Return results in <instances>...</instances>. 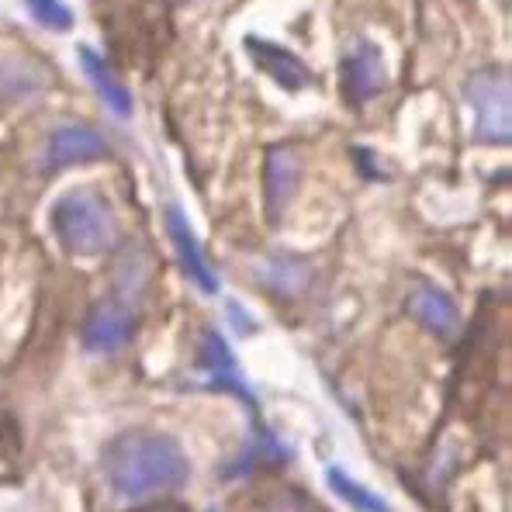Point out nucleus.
<instances>
[{
	"label": "nucleus",
	"mask_w": 512,
	"mask_h": 512,
	"mask_svg": "<svg viewBox=\"0 0 512 512\" xmlns=\"http://www.w3.org/2000/svg\"><path fill=\"white\" fill-rule=\"evenodd\" d=\"M104 478L122 499L173 492L191 478L184 447L163 433H125L104 450Z\"/></svg>",
	"instance_id": "f257e3e1"
},
{
	"label": "nucleus",
	"mask_w": 512,
	"mask_h": 512,
	"mask_svg": "<svg viewBox=\"0 0 512 512\" xmlns=\"http://www.w3.org/2000/svg\"><path fill=\"white\" fill-rule=\"evenodd\" d=\"M52 232L73 256H101L118 243V222L97 191L77 187L52 205Z\"/></svg>",
	"instance_id": "f03ea898"
},
{
	"label": "nucleus",
	"mask_w": 512,
	"mask_h": 512,
	"mask_svg": "<svg viewBox=\"0 0 512 512\" xmlns=\"http://www.w3.org/2000/svg\"><path fill=\"white\" fill-rule=\"evenodd\" d=\"M464 97L474 111V139L485 146H506L512 122H509V73L502 66L474 70L464 80Z\"/></svg>",
	"instance_id": "7ed1b4c3"
},
{
	"label": "nucleus",
	"mask_w": 512,
	"mask_h": 512,
	"mask_svg": "<svg viewBox=\"0 0 512 512\" xmlns=\"http://www.w3.org/2000/svg\"><path fill=\"white\" fill-rule=\"evenodd\" d=\"M108 139H104L97 128L90 125H59L49 135V146H45V167L49 170H66L77 167V163H90L108 156Z\"/></svg>",
	"instance_id": "20e7f679"
},
{
	"label": "nucleus",
	"mask_w": 512,
	"mask_h": 512,
	"mask_svg": "<svg viewBox=\"0 0 512 512\" xmlns=\"http://www.w3.org/2000/svg\"><path fill=\"white\" fill-rule=\"evenodd\" d=\"M340 84L343 94L350 97L353 104H364L371 97H378L384 84H388V70H384V59L378 52V45L360 42L353 45L343 56V70H340Z\"/></svg>",
	"instance_id": "39448f33"
},
{
	"label": "nucleus",
	"mask_w": 512,
	"mask_h": 512,
	"mask_svg": "<svg viewBox=\"0 0 512 512\" xmlns=\"http://www.w3.org/2000/svg\"><path fill=\"white\" fill-rule=\"evenodd\" d=\"M132 329H135L132 305H128V301H118V298H108L87 315L84 343L97 353H111L122 343H128Z\"/></svg>",
	"instance_id": "423d86ee"
},
{
	"label": "nucleus",
	"mask_w": 512,
	"mask_h": 512,
	"mask_svg": "<svg viewBox=\"0 0 512 512\" xmlns=\"http://www.w3.org/2000/svg\"><path fill=\"white\" fill-rule=\"evenodd\" d=\"M167 232H170V239H173V250H177L180 267L187 270V277H191V281L198 284L201 291L215 295V291H218V277H215L212 263H208L205 250H201L198 236L191 232V225H187V218H184V212H180L177 205L167 208Z\"/></svg>",
	"instance_id": "0eeeda50"
},
{
	"label": "nucleus",
	"mask_w": 512,
	"mask_h": 512,
	"mask_svg": "<svg viewBox=\"0 0 512 512\" xmlns=\"http://www.w3.org/2000/svg\"><path fill=\"white\" fill-rule=\"evenodd\" d=\"M246 52H250L253 63L260 66V70L267 73L277 87L305 90L308 84H312V73H308V66L301 63L295 52L284 49V45H274L270 39H256V35H250V39H246Z\"/></svg>",
	"instance_id": "6e6552de"
},
{
	"label": "nucleus",
	"mask_w": 512,
	"mask_h": 512,
	"mask_svg": "<svg viewBox=\"0 0 512 512\" xmlns=\"http://www.w3.org/2000/svg\"><path fill=\"white\" fill-rule=\"evenodd\" d=\"M409 308L429 333H436L440 340H450V336H457V329H461V312H457L454 298H450L447 291L433 288V284H423V288L412 291Z\"/></svg>",
	"instance_id": "1a4fd4ad"
},
{
	"label": "nucleus",
	"mask_w": 512,
	"mask_h": 512,
	"mask_svg": "<svg viewBox=\"0 0 512 512\" xmlns=\"http://www.w3.org/2000/svg\"><path fill=\"white\" fill-rule=\"evenodd\" d=\"M49 84L52 80L45 66L21 56H0V104L28 101V97L42 94Z\"/></svg>",
	"instance_id": "9d476101"
},
{
	"label": "nucleus",
	"mask_w": 512,
	"mask_h": 512,
	"mask_svg": "<svg viewBox=\"0 0 512 512\" xmlns=\"http://www.w3.org/2000/svg\"><path fill=\"white\" fill-rule=\"evenodd\" d=\"M298 177H301V167H298V156L291 149H270L267 156V208H270V218H277L288 208L291 194L298 187Z\"/></svg>",
	"instance_id": "9b49d317"
},
{
	"label": "nucleus",
	"mask_w": 512,
	"mask_h": 512,
	"mask_svg": "<svg viewBox=\"0 0 512 512\" xmlns=\"http://www.w3.org/2000/svg\"><path fill=\"white\" fill-rule=\"evenodd\" d=\"M80 66H84L87 80L94 84L97 97H101L115 115H122V118L132 115V97H128V90L122 87V80L115 77V70L104 63V56H97L94 49H80Z\"/></svg>",
	"instance_id": "f8f14e48"
},
{
	"label": "nucleus",
	"mask_w": 512,
	"mask_h": 512,
	"mask_svg": "<svg viewBox=\"0 0 512 512\" xmlns=\"http://www.w3.org/2000/svg\"><path fill=\"white\" fill-rule=\"evenodd\" d=\"M326 481H329V488H333L336 495H340L343 502H350L357 512H391L388 502L381 499V495H374V492H367V488H360L357 481L350 478V474H343L340 468H329L326 471Z\"/></svg>",
	"instance_id": "ddd939ff"
},
{
	"label": "nucleus",
	"mask_w": 512,
	"mask_h": 512,
	"mask_svg": "<svg viewBox=\"0 0 512 512\" xmlns=\"http://www.w3.org/2000/svg\"><path fill=\"white\" fill-rule=\"evenodd\" d=\"M201 357H205V367H212L215 371V381H222L229 391H239L243 398H250L243 391V384L236 378V367H232V357H229V346L218 333H205V340H201Z\"/></svg>",
	"instance_id": "4468645a"
},
{
	"label": "nucleus",
	"mask_w": 512,
	"mask_h": 512,
	"mask_svg": "<svg viewBox=\"0 0 512 512\" xmlns=\"http://www.w3.org/2000/svg\"><path fill=\"white\" fill-rule=\"evenodd\" d=\"M263 281L270 284V288L277 291H301L308 284V267L295 256H277V260L267 263V270H263Z\"/></svg>",
	"instance_id": "2eb2a0df"
},
{
	"label": "nucleus",
	"mask_w": 512,
	"mask_h": 512,
	"mask_svg": "<svg viewBox=\"0 0 512 512\" xmlns=\"http://www.w3.org/2000/svg\"><path fill=\"white\" fill-rule=\"evenodd\" d=\"M25 7L42 28H49V32H70L73 28V11L63 0H25Z\"/></svg>",
	"instance_id": "dca6fc26"
},
{
	"label": "nucleus",
	"mask_w": 512,
	"mask_h": 512,
	"mask_svg": "<svg viewBox=\"0 0 512 512\" xmlns=\"http://www.w3.org/2000/svg\"><path fill=\"white\" fill-rule=\"evenodd\" d=\"M267 512H312L305 506V502L298 499V495H291V492H284V495H277L274 502L267 506Z\"/></svg>",
	"instance_id": "f3484780"
},
{
	"label": "nucleus",
	"mask_w": 512,
	"mask_h": 512,
	"mask_svg": "<svg viewBox=\"0 0 512 512\" xmlns=\"http://www.w3.org/2000/svg\"><path fill=\"white\" fill-rule=\"evenodd\" d=\"M173 4H187V0H173Z\"/></svg>",
	"instance_id": "a211bd4d"
}]
</instances>
